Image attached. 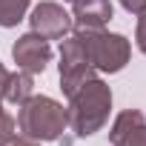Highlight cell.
I'll use <instances>...</instances> for the list:
<instances>
[{"label":"cell","instance_id":"cell-1","mask_svg":"<svg viewBox=\"0 0 146 146\" xmlns=\"http://www.w3.org/2000/svg\"><path fill=\"white\" fill-rule=\"evenodd\" d=\"M109 109H112V89L103 80L92 78L75 95H69L66 106L69 129L75 132V137H92L109 120Z\"/></svg>","mask_w":146,"mask_h":146},{"label":"cell","instance_id":"cell-2","mask_svg":"<svg viewBox=\"0 0 146 146\" xmlns=\"http://www.w3.org/2000/svg\"><path fill=\"white\" fill-rule=\"evenodd\" d=\"M69 126L66 109L46 95H32L17 109V129L32 140H57Z\"/></svg>","mask_w":146,"mask_h":146},{"label":"cell","instance_id":"cell-3","mask_svg":"<svg viewBox=\"0 0 146 146\" xmlns=\"http://www.w3.org/2000/svg\"><path fill=\"white\" fill-rule=\"evenodd\" d=\"M78 35L83 40L86 57L95 72H109L112 75V72H120L129 63L132 46L123 35H112L103 29H78Z\"/></svg>","mask_w":146,"mask_h":146},{"label":"cell","instance_id":"cell-4","mask_svg":"<svg viewBox=\"0 0 146 146\" xmlns=\"http://www.w3.org/2000/svg\"><path fill=\"white\" fill-rule=\"evenodd\" d=\"M95 78V69L86 57V49H83V40L80 35H69L60 40V89L63 95H75L86 80Z\"/></svg>","mask_w":146,"mask_h":146},{"label":"cell","instance_id":"cell-5","mask_svg":"<svg viewBox=\"0 0 146 146\" xmlns=\"http://www.w3.org/2000/svg\"><path fill=\"white\" fill-rule=\"evenodd\" d=\"M32 32L46 37V40H63L72 35V29H75V23H72V15L60 6V3H52V0H46V3H37L32 9Z\"/></svg>","mask_w":146,"mask_h":146},{"label":"cell","instance_id":"cell-6","mask_svg":"<svg viewBox=\"0 0 146 146\" xmlns=\"http://www.w3.org/2000/svg\"><path fill=\"white\" fill-rule=\"evenodd\" d=\"M12 57H15L17 69L29 72V75H40V72L49 66V60H52V46H49L46 37L29 32V35H23V37L15 40Z\"/></svg>","mask_w":146,"mask_h":146},{"label":"cell","instance_id":"cell-7","mask_svg":"<svg viewBox=\"0 0 146 146\" xmlns=\"http://www.w3.org/2000/svg\"><path fill=\"white\" fill-rule=\"evenodd\" d=\"M112 146H146V115L140 109H126L115 117L109 132Z\"/></svg>","mask_w":146,"mask_h":146},{"label":"cell","instance_id":"cell-8","mask_svg":"<svg viewBox=\"0 0 146 146\" xmlns=\"http://www.w3.org/2000/svg\"><path fill=\"white\" fill-rule=\"evenodd\" d=\"M75 29H103L112 20V0H69Z\"/></svg>","mask_w":146,"mask_h":146},{"label":"cell","instance_id":"cell-9","mask_svg":"<svg viewBox=\"0 0 146 146\" xmlns=\"http://www.w3.org/2000/svg\"><path fill=\"white\" fill-rule=\"evenodd\" d=\"M35 95V80H32V75L29 72H9V80H6V100L9 103H23L26 98H32Z\"/></svg>","mask_w":146,"mask_h":146},{"label":"cell","instance_id":"cell-10","mask_svg":"<svg viewBox=\"0 0 146 146\" xmlns=\"http://www.w3.org/2000/svg\"><path fill=\"white\" fill-rule=\"evenodd\" d=\"M29 12V0H0V26L12 29L17 26Z\"/></svg>","mask_w":146,"mask_h":146},{"label":"cell","instance_id":"cell-11","mask_svg":"<svg viewBox=\"0 0 146 146\" xmlns=\"http://www.w3.org/2000/svg\"><path fill=\"white\" fill-rule=\"evenodd\" d=\"M15 126H17V123H15V117H12L3 106H0V146H3L6 140H12V137H15Z\"/></svg>","mask_w":146,"mask_h":146},{"label":"cell","instance_id":"cell-12","mask_svg":"<svg viewBox=\"0 0 146 146\" xmlns=\"http://www.w3.org/2000/svg\"><path fill=\"white\" fill-rule=\"evenodd\" d=\"M135 40H137V49L146 54V9L140 12V17H137V32H135Z\"/></svg>","mask_w":146,"mask_h":146},{"label":"cell","instance_id":"cell-13","mask_svg":"<svg viewBox=\"0 0 146 146\" xmlns=\"http://www.w3.org/2000/svg\"><path fill=\"white\" fill-rule=\"evenodd\" d=\"M120 6H123L126 12H132V15H140V12L146 9V0H120Z\"/></svg>","mask_w":146,"mask_h":146},{"label":"cell","instance_id":"cell-14","mask_svg":"<svg viewBox=\"0 0 146 146\" xmlns=\"http://www.w3.org/2000/svg\"><path fill=\"white\" fill-rule=\"evenodd\" d=\"M3 146H40V140H32V137H12V140H6Z\"/></svg>","mask_w":146,"mask_h":146},{"label":"cell","instance_id":"cell-15","mask_svg":"<svg viewBox=\"0 0 146 146\" xmlns=\"http://www.w3.org/2000/svg\"><path fill=\"white\" fill-rule=\"evenodd\" d=\"M6 80H9V72H6L3 63H0V103L6 100Z\"/></svg>","mask_w":146,"mask_h":146}]
</instances>
